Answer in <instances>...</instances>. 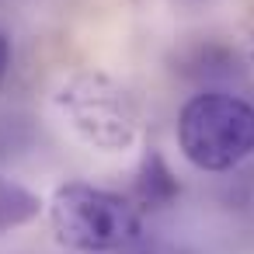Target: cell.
I'll use <instances>...</instances> for the list:
<instances>
[{
	"instance_id": "1",
	"label": "cell",
	"mask_w": 254,
	"mask_h": 254,
	"mask_svg": "<svg viewBox=\"0 0 254 254\" xmlns=\"http://www.w3.org/2000/svg\"><path fill=\"white\" fill-rule=\"evenodd\" d=\"M178 146L198 171H233L254 153V105L223 91L195 94L178 115Z\"/></svg>"
},
{
	"instance_id": "2",
	"label": "cell",
	"mask_w": 254,
	"mask_h": 254,
	"mask_svg": "<svg viewBox=\"0 0 254 254\" xmlns=\"http://www.w3.org/2000/svg\"><path fill=\"white\" fill-rule=\"evenodd\" d=\"M49 216L60 244L84 254L122 251L143 230V216L129 198L80 181L56 188Z\"/></svg>"
},
{
	"instance_id": "3",
	"label": "cell",
	"mask_w": 254,
	"mask_h": 254,
	"mask_svg": "<svg viewBox=\"0 0 254 254\" xmlns=\"http://www.w3.org/2000/svg\"><path fill=\"white\" fill-rule=\"evenodd\" d=\"M60 112L84 143L105 153L129 150L139 132L136 105L126 87L105 73H77L60 87Z\"/></svg>"
},
{
	"instance_id": "4",
	"label": "cell",
	"mask_w": 254,
	"mask_h": 254,
	"mask_svg": "<svg viewBox=\"0 0 254 254\" xmlns=\"http://www.w3.org/2000/svg\"><path fill=\"white\" fill-rule=\"evenodd\" d=\"M178 191H181V185H178V178L171 174L167 160H164L157 150H150V153L143 157L139 181H136L139 202H143V205H171V202L178 198Z\"/></svg>"
},
{
	"instance_id": "5",
	"label": "cell",
	"mask_w": 254,
	"mask_h": 254,
	"mask_svg": "<svg viewBox=\"0 0 254 254\" xmlns=\"http://www.w3.org/2000/svg\"><path fill=\"white\" fill-rule=\"evenodd\" d=\"M39 195H32L28 188L14 185V181H4L0 178V233H7L28 219L39 216Z\"/></svg>"
},
{
	"instance_id": "6",
	"label": "cell",
	"mask_w": 254,
	"mask_h": 254,
	"mask_svg": "<svg viewBox=\"0 0 254 254\" xmlns=\"http://www.w3.org/2000/svg\"><path fill=\"white\" fill-rule=\"evenodd\" d=\"M136 254H195V251H188V247H181V244H146V247H139Z\"/></svg>"
},
{
	"instance_id": "7",
	"label": "cell",
	"mask_w": 254,
	"mask_h": 254,
	"mask_svg": "<svg viewBox=\"0 0 254 254\" xmlns=\"http://www.w3.org/2000/svg\"><path fill=\"white\" fill-rule=\"evenodd\" d=\"M7 70H11V39L7 32H0V87L7 80Z\"/></svg>"
},
{
	"instance_id": "8",
	"label": "cell",
	"mask_w": 254,
	"mask_h": 254,
	"mask_svg": "<svg viewBox=\"0 0 254 254\" xmlns=\"http://www.w3.org/2000/svg\"><path fill=\"white\" fill-rule=\"evenodd\" d=\"M251 56H254V49H251Z\"/></svg>"
}]
</instances>
